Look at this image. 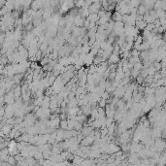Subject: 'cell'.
<instances>
[{"instance_id":"obj_4","label":"cell","mask_w":166,"mask_h":166,"mask_svg":"<svg viewBox=\"0 0 166 166\" xmlns=\"http://www.w3.org/2000/svg\"><path fill=\"white\" fill-rule=\"evenodd\" d=\"M135 80H136V83H137L138 85H142V84H143V82H144V78H143L141 75H139Z\"/></svg>"},{"instance_id":"obj_3","label":"cell","mask_w":166,"mask_h":166,"mask_svg":"<svg viewBox=\"0 0 166 166\" xmlns=\"http://www.w3.org/2000/svg\"><path fill=\"white\" fill-rule=\"evenodd\" d=\"M107 104V101L105 99H103V98H100V101H99V107L100 108H104L105 109V106Z\"/></svg>"},{"instance_id":"obj_1","label":"cell","mask_w":166,"mask_h":166,"mask_svg":"<svg viewBox=\"0 0 166 166\" xmlns=\"http://www.w3.org/2000/svg\"><path fill=\"white\" fill-rule=\"evenodd\" d=\"M119 61H120V55L118 54L112 53L111 55L108 57V62H107V63H109V64H116V63H118Z\"/></svg>"},{"instance_id":"obj_2","label":"cell","mask_w":166,"mask_h":166,"mask_svg":"<svg viewBox=\"0 0 166 166\" xmlns=\"http://www.w3.org/2000/svg\"><path fill=\"white\" fill-rule=\"evenodd\" d=\"M59 126L61 127V129H66V127H67V120H61L59 121Z\"/></svg>"}]
</instances>
